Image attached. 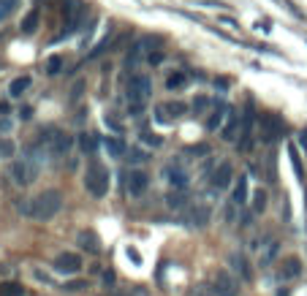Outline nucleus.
Returning <instances> with one entry per match:
<instances>
[{"label":"nucleus","instance_id":"nucleus-47","mask_svg":"<svg viewBox=\"0 0 307 296\" xmlns=\"http://www.w3.org/2000/svg\"><path fill=\"white\" fill-rule=\"evenodd\" d=\"M19 117H22V120H30V117H33V109H30V106H25V109L19 112Z\"/></svg>","mask_w":307,"mask_h":296},{"label":"nucleus","instance_id":"nucleus-12","mask_svg":"<svg viewBox=\"0 0 307 296\" xmlns=\"http://www.w3.org/2000/svg\"><path fill=\"white\" fill-rule=\"evenodd\" d=\"M212 220V209L204 207V204H196L191 207V212H188V225L191 228H207Z\"/></svg>","mask_w":307,"mask_h":296},{"label":"nucleus","instance_id":"nucleus-46","mask_svg":"<svg viewBox=\"0 0 307 296\" xmlns=\"http://www.w3.org/2000/svg\"><path fill=\"white\" fill-rule=\"evenodd\" d=\"M161 60H163V54H161V52H155V54H149V57H147V63H152V65H158V63H161Z\"/></svg>","mask_w":307,"mask_h":296},{"label":"nucleus","instance_id":"nucleus-41","mask_svg":"<svg viewBox=\"0 0 307 296\" xmlns=\"http://www.w3.org/2000/svg\"><path fill=\"white\" fill-rule=\"evenodd\" d=\"M82 92H84V82H76L74 87H71V101H74V104H76V101L82 98Z\"/></svg>","mask_w":307,"mask_h":296},{"label":"nucleus","instance_id":"nucleus-48","mask_svg":"<svg viewBox=\"0 0 307 296\" xmlns=\"http://www.w3.org/2000/svg\"><path fill=\"white\" fill-rule=\"evenodd\" d=\"M128 258H133L136 264H141V255H139L136 250H133V247H128Z\"/></svg>","mask_w":307,"mask_h":296},{"label":"nucleus","instance_id":"nucleus-24","mask_svg":"<svg viewBox=\"0 0 307 296\" xmlns=\"http://www.w3.org/2000/svg\"><path fill=\"white\" fill-rule=\"evenodd\" d=\"M104 147H106V152L112 155V158H122V155L128 152L120 139H104Z\"/></svg>","mask_w":307,"mask_h":296},{"label":"nucleus","instance_id":"nucleus-36","mask_svg":"<svg viewBox=\"0 0 307 296\" xmlns=\"http://www.w3.org/2000/svg\"><path fill=\"white\" fill-rule=\"evenodd\" d=\"M155 120H158V122H163V125H166V122H171V114H169V109L166 106H155Z\"/></svg>","mask_w":307,"mask_h":296},{"label":"nucleus","instance_id":"nucleus-42","mask_svg":"<svg viewBox=\"0 0 307 296\" xmlns=\"http://www.w3.org/2000/svg\"><path fill=\"white\" fill-rule=\"evenodd\" d=\"M144 104H128V114L131 117H141V114H144Z\"/></svg>","mask_w":307,"mask_h":296},{"label":"nucleus","instance_id":"nucleus-27","mask_svg":"<svg viewBox=\"0 0 307 296\" xmlns=\"http://www.w3.org/2000/svg\"><path fill=\"white\" fill-rule=\"evenodd\" d=\"M185 84H188V74H185V71H174V74H171L169 79H166V87H169V90H182Z\"/></svg>","mask_w":307,"mask_h":296},{"label":"nucleus","instance_id":"nucleus-18","mask_svg":"<svg viewBox=\"0 0 307 296\" xmlns=\"http://www.w3.org/2000/svg\"><path fill=\"white\" fill-rule=\"evenodd\" d=\"M30 84H33V79H30V76H17V79L9 84V95H11V98H22V95H25V92L30 90Z\"/></svg>","mask_w":307,"mask_h":296},{"label":"nucleus","instance_id":"nucleus-30","mask_svg":"<svg viewBox=\"0 0 307 296\" xmlns=\"http://www.w3.org/2000/svg\"><path fill=\"white\" fill-rule=\"evenodd\" d=\"M0 296H25V288L19 283H3L0 285Z\"/></svg>","mask_w":307,"mask_h":296},{"label":"nucleus","instance_id":"nucleus-8","mask_svg":"<svg viewBox=\"0 0 307 296\" xmlns=\"http://www.w3.org/2000/svg\"><path fill=\"white\" fill-rule=\"evenodd\" d=\"M163 180H166L174 190H185L191 185V174L179 166V160H171L166 169H163Z\"/></svg>","mask_w":307,"mask_h":296},{"label":"nucleus","instance_id":"nucleus-26","mask_svg":"<svg viewBox=\"0 0 307 296\" xmlns=\"http://www.w3.org/2000/svg\"><path fill=\"white\" fill-rule=\"evenodd\" d=\"M79 147L87 155H96V150H98V139H96V134H79Z\"/></svg>","mask_w":307,"mask_h":296},{"label":"nucleus","instance_id":"nucleus-7","mask_svg":"<svg viewBox=\"0 0 307 296\" xmlns=\"http://www.w3.org/2000/svg\"><path fill=\"white\" fill-rule=\"evenodd\" d=\"M147 188H149V174H147V171L131 169L128 174H125V190H128V196H131V199L144 196Z\"/></svg>","mask_w":307,"mask_h":296},{"label":"nucleus","instance_id":"nucleus-25","mask_svg":"<svg viewBox=\"0 0 307 296\" xmlns=\"http://www.w3.org/2000/svg\"><path fill=\"white\" fill-rule=\"evenodd\" d=\"M266 207H269V196H266V190H264V188H258V190L253 193V212H256V215H261Z\"/></svg>","mask_w":307,"mask_h":296},{"label":"nucleus","instance_id":"nucleus-39","mask_svg":"<svg viewBox=\"0 0 307 296\" xmlns=\"http://www.w3.org/2000/svg\"><path fill=\"white\" fill-rule=\"evenodd\" d=\"M128 155H131V158H128L131 163H144V160H147V152H144V150H139V147H133Z\"/></svg>","mask_w":307,"mask_h":296},{"label":"nucleus","instance_id":"nucleus-31","mask_svg":"<svg viewBox=\"0 0 307 296\" xmlns=\"http://www.w3.org/2000/svg\"><path fill=\"white\" fill-rule=\"evenodd\" d=\"M237 204H234V201H228V204H226V209H223V217H226V223L228 225H231V223H237Z\"/></svg>","mask_w":307,"mask_h":296},{"label":"nucleus","instance_id":"nucleus-3","mask_svg":"<svg viewBox=\"0 0 307 296\" xmlns=\"http://www.w3.org/2000/svg\"><path fill=\"white\" fill-rule=\"evenodd\" d=\"M41 144L49 155L60 158V155H68V150L74 147V136L60 130V128H49L46 134H41Z\"/></svg>","mask_w":307,"mask_h":296},{"label":"nucleus","instance_id":"nucleus-45","mask_svg":"<svg viewBox=\"0 0 307 296\" xmlns=\"http://www.w3.org/2000/svg\"><path fill=\"white\" fill-rule=\"evenodd\" d=\"M114 280H117V277H114V272H112V269H106V272H104V285H106V288H109V285H114Z\"/></svg>","mask_w":307,"mask_h":296},{"label":"nucleus","instance_id":"nucleus-5","mask_svg":"<svg viewBox=\"0 0 307 296\" xmlns=\"http://www.w3.org/2000/svg\"><path fill=\"white\" fill-rule=\"evenodd\" d=\"M152 92V79L147 74H131L128 76V104H144L147 106V98Z\"/></svg>","mask_w":307,"mask_h":296},{"label":"nucleus","instance_id":"nucleus-49","mask_svg":"<svg viewBox=\"0 0 307 296\" xmlns=\"http://www.w3.org/2000/svg\"><path fill=\"white\" fill-rule=\"evenodd\" d=\"M299 147H304V150H307V134H299Z\"/></svg>","mask_w":307,"mask_h":296},{"label":"nucleus","instance_id":"nucleus-28","mask_svg":"<svg viewBox=\"0 0 307 296\" xmlns=\"http://www.w3.org/2000/svg\"><path fill=\"white\" fill-rule=\"evenodd\" d=\"M63 65H66V60H63L60 54H52V57L46 60V74H49V76H57L63 71Z\"/></svg>","mask_w":307,"mask_h":296},{"label":"nucleus","instance_id":"nucleus-43","mask_svg":"<svg viewBox=\"0 0 307 296\" xmlns=\"http://www.w3.org/2000/svg\"><path fill=\"white\" fill-rule=\"evenodd\" d=\"M120 296H149V291H147V288H141V285H136V288H131V291H125Z\"/></svg>","mask_w":307,"mask_h":296},{"label":"nucleus","instance_id":"nucleus-4","mask_svg":"<svg viewBox=\"0 0 307 296\" xmlns=\"http://www.w3.org/2000/svg\"><path fill=\"white\" fill-rule=\"evenodd\" d=\"M9 174H11V180H14V182L25 188V185H33V182L38 180V174H41V166L22 155V158H17V160L11 163Z\"/></svg>","mask_w":307,"mask_h":296},{"label":"nucleus","instance_id":"nucleus-9","mask_svg":"<svg viewBox=\"0 0 307 296\" xmlns=\"http://www.w3.org/2000/svg\"><path fill=\"white\" fill-rule=\"evenodd\" d=\"M57 275H79L82 272V258L76 253H60L57 258H54V267H52Z\"/></svg>","mask_w":307,"mask_h":296},{"label":"nucleus","instance_id":"nucleus-32","mask_svg":"<svg viewBox=\"0 0 307 296\" xmlns=\"http://www.w3.org/2000/svg\"><path fill=\"white\" fill-rule=\"evenodd\" d=\"M141 142L149 144V147H161V144H163V139H161L158 134H152V130H144V134H141Z\"/></svg>","mask_w":307,"mask_h":296},{"label":"nucleus","instance_id":"nucleus-16","mask_svg":"<svg viewBox=\"0 0 307 296\" xmlns=\"http://www.w3.org/2000/svg\"><path fill=\"white\" fill-rule=\"evenodd\" d=\"M76 242H79V247H82V250H87L90 255H98L101 253V242H98V237L93 231H79Z\"/></svg>","mask_w":307,"mask_h":296},{"label":"nucleus","instance_id":"nucleus-19","mask_svg":"<svg viewBox=\"0 0 307 296\" xmlns=\"http://www.w3.org/2000/svg\"><path fill=\"white\" fill-rule=\"evenodd\" d=\"M166 207H169V209H174V212H182V209L188 207L185 190H171L169 196H166Z\"/></svg>","mask_w":307,"mask_h":296},{"label":"nucleus","instance_id":"nucleus-51","mask_svg":"<svg viewBox=\"0 0 307 296\" xmlns=\"http://www.w3.org/2000/svg\"><path fill=\"white\" fill-rule=\"evenodd\" d=\"M304 196H307V190H304Z\"/></svg>","mask_w":307,"mask_h":296},{"label":"nucleus","instance_id":"nucleus-17","mask_svg":"<svg viewBox=\"0 0 307 296\" xmlns=\"http://www.w3.org/2000/svg\"><path fill=\"white\" fill-rule=\"evenodd\" d=\"M299 275H302V261L299 258H288L280 267V280H296Z\"/></svg>","mask_w":307,"mask_h":296},{"label":"nucleus","instance_id":"nucleus-21","mask_svg":"<svg viewBox=\"0 0 307 296\" xmlns=\"http://www.w3.org/2000/svg\"><path fill=\"white\" fill-rule=\"evenodd\" d=\"M38 22H41V11L33 9L25 19H22V33H25V36H33L36 30H38Z\"/></svg>","mask_w":307,"mask_h":296},{"label":"nucleus","instance_id":"nucleus-10","mask_svg":"<svg viewBox=\"0 0 307 296\" xmlns=\"http://www.w3.org/2000/svg\"><path fill=\"white\" fill-rule=\"evenodd\" d=\"M147 46H149L147 38H141V41H136V44L131 46L128 57H125V65H128V71H136V68L141 65V60H147L149 54H152V52L147 49Z\"/></svg>","mask_w":307,"mask_h":296},{"label":"nucleus","instance_id":"nucleus-40","mask_svg":"<svg viewBox=\"0 0 307 296\" xmlns=\"http://www.w3.org/2000/svg\"><path fill=\"white\" fill-rule=\"evenodd\" d=\"M84 288V283L82 280H68L66 285H63V291H68V293H76V291H82Z\"/></svg>","mask_w":307,"mask_h":296},{"label":"nucleus","instance_id":"nucleus-15","mask_svg":"<svg viewBox=\"0 0 307 296\" xmlns=\"http://www.w3.org/2000/svg\"><path fill=\"white\" fill-rule=\"evenodd\" d=\"M228 264H231V269L237 272V275L245 280V283H250L253 280V272H250V267H248V258L245 255H239V253H231L228 255Z\"/></svg>","mask_w":307,"mask_h":296},{"label":"nucleus","instance_id":"nucleus-38","mask_svg":"<svg viewBox=\"0 0 307 296\" xmlns=\"http://www.w3.org/2000/svg\"><path fill=\"white\" fill-rule=\"evenodd\" d=\"M14 6H17L14 0H0V22H3V19L14 11Z\"/></svg>","mask_w":307,"mask_h":296},{"label":"nucleus","instance_id":"nucleus-33","mask_svg":"<svg viewBox=\"0 0 307 296\" xmlns=\"http://www.w3.org/2000/svg\"><path fill=\"white\" fill-rule=\"evenodd\" d=\"M209 106H212V101H209L207 95H199V98H196V101H193V112H196V114H201V112H207V109H209Z\"/></svg>","mask_w":307,"mask_h":296},{"label":"nucleus","instance_id":"nucleus-29","mask_svg":"<svg viewBox=\"0 0 307 296\" xmlns=\"http://www.w3.org/2000/svg\"><path fill=\"white\" fill-rule=\"evenodd\" d=\"M14 155H17V144H14L11 139H0V160L14 158Z\"/></svg>","mask_w":307,"mask_h":296},{"label":"nucleus","instance_id":"nucleus-50","mask_svg":"<svg viewBox=\"0 0 307 296\" xmlns=\"http://www.w3.org/2000/svg\"><path fill=\"white\" fill-rule=\"evenodd\" d=\"M191 296H207V291H204V285H199V291H193Z\"/></svg>","mask_w":307,"mask_h":296},{"label":"nucleus","instance_id":"nucleus-6","mask_svg":"<svg viewBox=\"0 0 307 296\" xmlns=\"http://www.w3.org/2000/svg\"><path fill=\"white\" fill-rule=\"evenodd\" d=\"M258 134H261V142L272 144L278 136H283V120L278 114H261L258 117Z\"/></svg>","mask_w":307,"mask_h":296},{"label":"nucleus","instance_id":"nucleus-14","mask_svg":"<svg viewBox=\"0 0 307 296\" xmlns=\"http://www.w3.org/2000/svg\"><path fill=\"white\" fill-rule=\"evenodd\" d=\"M239 125H242V114H239V112H234V109H228V117H226L223 128H220V136H223L226 142H234V139H237Z\"/></svg>","mask_w":307,"mask_h":296},{"label":"nucleus","instance_id":"nucleus-13","mask_svg":"<svg viewBox=\"0 0 307 296\" xmlns=\"http://www.w3.org/2000/svg\"><path fill=\"white\" fill-rule=\"evenodd\" d=\"M209 180H212V188H215V190H226L228 185H231V180H234V166H231V163H220Z\"/></svg>","mask_w":307,"mask_h":296},{"label":"nucleus","instance_id":"nucleus-34","mask_svg":"<svg viewBox=\"0 0 307 296\" xmlns=\"http://www.w3.org/2000/svg\"><path fill=\"white\" fill-rule=\"evenodd\" d=\"M109 44H112V38H109V36H106V38H101V41H98L96 46H93V52H90V57H101V54H104V52H106V46H109Z\"/></svg>","mask_w":307,"mask_h":296},{"label":"nucleus","instance_id":"nucleus-1","mask_svg":"<svg viewBox=\"0 0 307 296\" xmlns=\"http://www.w3.org/2000/svg\"><path fill=\"white\" fill-rule=\"evenodd\" d=\"M17 209L22 215L38 220V223H49L52 217H57L60 209H63V193L54 190V188L44 190V193H38L36 199H25V204H17Z\"/></svg>","mask_w":307,"mask_h":296},{"label":"nucleus","instance_id":"nucleus-44","mask_svg":"<svg viewBox=\"0 0 307 296\" xmlns=\"http://www.w3.org/2000/svg\"><path fill=\"white\" fill-rule=\"evenodd\" d=\"M166 109H169V114H174V117H179V114L185 112V106H182V104H169Z\"/></svg>","mask_w":307,"mask_h":296},{"label":"nucleus","instance_id":"nucleus-20","mask_svg":"<svg viewBox=\"0 0 307 296\" xmlns=\"http://www.w3.org/2000/svg\"><path fill=\"white\" fill-rule=\"evenodd\" d=\"M250 185H248V177H239V182H237V188H234V196H231V201L237 207H242V204H248V196H250Z\"/></svg>","mask_w":307,"mask_h":296},{"label":"nucleus","instance_id":"nucleus-37","mask_svg":"<svg viewBox=\"0 0 307 296\" xmlns=\"http://www.w3.org/2000/svg\"><path fill=\"white\" fill-rule=\"evenodd\" d=\"M288 155H291V166H294L296 177H302V160H299V152L294 150V147H288Z\"/></svg>","mask_w":307,"mask_h":296},{"label":"nucleus","instance_id":"nucleus-2","mask_svg":"<svg viewBox=\"0 0 307 296\" xmlns=\"http://www.w3.org/2000/svg\"><path fill=\"white\" fill-rule=\"evenodd\" d=\"M84 188H87L90 196L104 199L109 193V169L98 160L87 163V171H84Z\"/></svg>","mask_w":307,"mask_h":296},{"label":"nucleus","instance_id":"nucleus-11","mask_svg":"<svg viewBox=\"0 0 307 296\" xmlns=\"http://www.w3.org/2000/svg\"><path fill=\"white\" fill-rule=\"evenodd\" d=\"M215 293L218 296H237L239 293V283L228 275L226 269H220L215 275Z\"/></svg>","mask_w":307,"mask_h":296},{"label":"nucleus","instance_id":"nucleus-22","mask_svg":"<svg viewBox=\"0 0 307 296\" xmlns=\"http://www.w3.org/2000/svg\"><path fill=\"white\" fill-rule=\"evenodd\" d=\"M226 117H228V109L220 104L218 112H212V117L207 120V130H220V128H223V122H226Z\"/></svg>","mask_w":307,"mask_h":296},{"label":"nucleus","instance_id":"nucleus-35","mask_svg":"<svg viewBox=\"0 0 307 296\" xmlns=\"http://www.w3.org/2000/svg\"><path fill=\"white\" fill-rule=\"evenodd\" d=\"M104 125H106L109 130H114V134H117V136H120V134H122V122H120V120H114V117H109V114L104 117Z\"/></svg>","mask_w":307,"mask_h":296},{"label":"nucleus","instance_id":"nucleus-23","mask_svg":"<svg viewBox=\"0 0 307 296\" xmlns=\"http://www.w3.org/2000/svg\"><path fill=\"white\" fill-rule=\"evenodd\" d=\"M278 250H280V242L278 239H269V245H264V253H261V258H258V264H261V267H269L274 261V255H278Z\"/></svg>","mask_w":307,"mask_h":296}]
</instances>
